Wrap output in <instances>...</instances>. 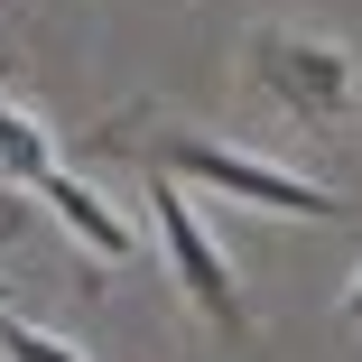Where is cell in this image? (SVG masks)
<instances>
[{"mask_svg":"<svg viewBox=\"0 0 362 362\" xmlns=\"http://www.w3.org/2000/svg\"><path fill=\"white\" fill-rule=\"evenodd\" d=\"M10 214H19V195H0V223H10Z\"/></svg>","mask_w":362,"mask_h":362,"instance_id":"obj_8","label":"cell"},{"mask_svg":"<svg viewBox=\"0 0 362 362\" xmlns=\"http://www.w3.org/2000/svg\"><path fill=\"white\" fill-rule=\"evenodd\" d=\"M251 84L269 112L307 121V130H334L353 112V56L316 28H251Z\"/></svg>","mask_w":362,"mask_h":362,"instance_id":"obj_3","label":"cell"},{"mask_svg":"<svg viewBox=\"0 0 362 362\" xmlns=\"http://www.w3.org/2000/svg\"><path fill=\"white\" fill-rule=\"evenodd\" d=\"M149 233L168 251V279H177V298L214 325V334H251V298H242V279L223 260V242L204 233V214L186 204L177 177H149Z\"/></svg>","mask_w":362,"mask_h":362,"instance_id":"obj_2","label":"cell"},{"mask_svg":"<svg viewBox=\"0 0 362 362\" xmlns=\"http://www.w3.org/2000/svg\"><path fill=\"white\" fill-rule=\"evenodd\" d=\"M112 149H139L149 158V177H177V186H214L223 204H251V214H288V223H353V195L334 186H307L298 168H279L260 149H233V139H204V130H139L121 121Z\"/></svg>","mask_w":362,"mask_h":362,"instance_id":"obj_1","label":"cell"},{"mask_svg":"<svg viewBox=\"0 0 362 362\" xmlns=\"http://www.w3.org/2000/svg\"><path fill=\"white\" fill-rule=\"evenodd\" d=\"M28 195H37V204L56 214V223H65V233H75V242L93 251V260H130V223H121V214H112V204H103V195H93L75 168H65V158H47V168L28 177Z\"/></svg>","mask_w":362,"mask_h":362,"instance_id":"obj_4","label":"cell"},{"mask_svg":"<svg viewBox=\"0 0 362 362\" xmlns=\"http://www.w3.org/2000/svg\"><path fill=\"white\" fill-rule=\"evenodd\" d=\"M0 307H10V279H0Z\"/></svg>","mask_w":362,"mask_h":362,"instance_id":"obj_9","label":"cell"},{"mask_svg":"<svg viewBox=\"0 0 362 362\" xmlns=\"http://www.w3.org/2000/svg\"><path fill=\"white\" fill-rule=\"evenodd\" d=\"M344 325H362V269H353V288H344Z\"/></svg>","mask_w":362,"mask_h":362,"instance_id":"obj_7","label":"cell"},{"mask_svg":"<svg viewBox=\"0 0 362 362\" xmlns=\"http://www.w3.org/2000/svg\"><path fill=\"white\" fill-rule=\"evenodd\" d=\"M47 158H56L47 121H37V112H19V103H0V177H10V186H28Z\"/></svg>","mask_w":362,"mask_h":362,"instance_id":"obj_5","label":"cell"},{"mask_svg":"<svg viewBox=\"0 0 362 362\" xmlns=\"http://www.w3.org/2000/svg\"><path fill=\"white\" fill-rule=\"evenodd\" d=\"M0 362H93V353H75L65 334H47V325H28V316L0 307Z\"/></svg>","mask_w":362,"mask_h":362,"instance_id":"obj_6","label":"cell"}]
</instances>
